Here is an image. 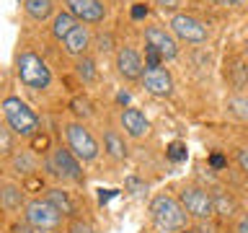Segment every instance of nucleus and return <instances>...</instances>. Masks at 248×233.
I'll use <instances>...</instances> for the list:
<instances>
[{
    "label": "nucleus",
    "instance_id": "1",
    "mask_svg": "<svg viewBox=\"0 0 248 233\" xmlns=\"http://www.w3.org/2000/svg\"><path fill=\"white\" fill-rule=\"evenodd\" d=\"M150 217L155 223V228L163 233H173V231H184L189 213L184 210L181 200L173 194H155L150 200Z\"/></svg>",
    "mask_w": 248,
    "mask_h": 233
},
{
    "label": "nucleus",
    "instance_id": "2",
    "mask_svg": "<svg viewBox=\"0 0 248 233\" xmlns=\"http://www.w3.org/2000/svg\"><path fill=\"white\" fill-rule=\"evenodd\" d=\"M3 119L16 132V137H36L39 132V116L26 101L18 96H5L3 99Z\"/></svg>",
    "mask_w": 248,
    "mask_h": 233
},
{
    "label": "nucleus",
    "instance_id": "3",
    "mask_svg": "<svg viewBox=\"0 0 248 233\" xmlns=\"http://www.w3.org/2000/svg\"><path fill=\"white\" fill-rule=\"evenodd\" d=\"M16 75L18 81L31 91H44L49 88L52 83V73L46 67V62L34 52H21L18 60H16Z\"/></svg>",
    "mask_w": 248,
    "mask_h": 233
},
{
    "label": "nucleus",
    "instance_id": "4",
    "mask_svg": "<svg viewBox=\"0 0 248 233\" xmlns=\"http://www.w3.org/2000/svg\"><path fill=\"white\" fill-rule=\"evenodd\" d=\"M65 140H67V148L83 163H91V161L98 158L101 145H98V140L91 135V130L85 127L83 122H67L65 124Z\"/></svg>",
    "mask_w": 248,
    "mask_h": 233
},
{
    "label": "nucleus",
    "instance_id": "5",
    "mask_svg": "<svg viewBox=\"0 0 248 233\" xmlns=\"http://www.w3.org/2000/svg\"><path fill=\"white\" fill-rule=\"evenodd\" d=\"M62 215L49 200H29L23 207V220H26L34 231H52L62 223Z\"/></svg>",
    "mask_w": 248,
    "mask_h": 233
},
{
    "label": "nucleus",
    "instance_id": "6",
    "mask_svg": "<svg viewBox=\"0 0 248 233\" xmlns=\"http://www.w3.org/2000/svg\"><path fill=\"white\" fill-rule=\"evenodd\" d=\"M178 200L194 220H207V217L215 215V194L202 189V186H184L178 192Z\"/></svg>",
    "mask_w": 248,
    "mask_h": 233
},
{
    "label": "nucleus",
    "instance_id": "7",
    "mask_svg": "<svg viewBox=\"0 0 248 233\" xmlns=\"http://www.w3.org/2000/svg\"><path fill=\"white\" fill-rule=\"evenodd\" d=\"M80 158L70 150V148H54L52 158H49V166H52V174L65 179V182H73V184H83V168H80Z\"/></svg>",
    "mask_w": 248,
    "mask_h": 233
},
{
    "label": "nucleus",
    "instance_id": "8",
    "mask_svg": "<svg viewBox=\"0 0 248 233\" xmlns=\"http://www.w3.org/2000/svg\"><path fill=\"white\" fill-rule=\"evenodd\" d=\"M168 26H170L176 39L189 42V44H202V42H207V36H209L204 23H202L199 18H194V16H189V13H176Z\"/></svg>",
    "mask_w": 248,
    "mask_h": 233
},
{
    "label": "nucleus",
    "instance_id": "9",
    "mask_svg": "<svg viewBox=\"0 0 248 233\" xmlns=\"http://www.w3.org/2000/svg\"><path fill=\"white\" fill-rule=\"evenodd\" d=\"M145 44L155 47L163 60H176L178 57V39L173 31H166L163 26H147L145 29Z\"/></svg>",
    "mask_w": 248,
    "mask_h": 233
},
{
    "label": "nucleus",
    "instance_id": "10",
    "mask_svg": "<svg viewBox=\"0 0 248 233\" xmlns=\"http://www.w3.org/2000/svg\"><path fill=\"white\" fill-rule=\"evenodd\" d=\"M142 85L150 96L168 99L170 93H173V75H170L166 67H147L145 75H142Z\"/></svg>",
    "mask_w": 248,
    "mask_h": 233
},
{
    "label": "nucleus",
    "instance_id": "11",
    "mask_svg": "<svg viewBox=\"0 0 248 233\" xmlns=\"http://www.w3.org/2000/svg\"><path fill=\"white\" fill-rule=\"evenodd\" d=\"M116 70H119V75L127 78V81H142L145 62H142V57H140L137 50L122 47V50L116 52Z\"/></svg>",
    "mask_w": 248,
    "mask_h": 233
},
{
    "label": "nucleus",
    "instance_id": "12",
    "mask_svg": "<svg viewBox=\"0 0 248 233\" xmlns=\"http://www.w3.org/2000/svg\"><path fill=\"white\" fill-rule=\"evenodd\" d=\"M65 5L78 23H101L106 18V8L101 0H65Z\"/></svg>",
    "mask_w": 248,
    "mask_h": 233
},
{
    "label": "nucleus",
    "instance_id": "13",
    "mask_svg": "<svg viewBox=\"0 0 248 233\" xmlns=\"http://www.w3.org/2000/svg\"><path fill=\"white\" fill-rule=\"evenodd\" d=\"M119 124H122L124 135H129L132 140H140V137H145L147 132H150V119L145 116V112H140V109H135V106L122 109Z\"/></svg>",
    "mask_w": 248,
    "mask_h": 233
},
{
    "label": "nucleus",
    "instance_id": "14",
    "mask_svg": "<svg viewBox=\"0 0 248 233\" xmlns=\"http://www.w3.org/2000/svg\"><path fill=\"white\" fill-rule=\"evenodd\" d=\"M88 47H91V31H88V26H83V23H78L73 29V34L62 42V50H65L70 57H83Z\"/></svg>",
    "mask_w": 248,
    "mask_h": 233
},
{
    "label": "nucleus",
    "instance_id": "15",
    "mask_svg": "<svg viewBox=\"0 0 248 233\" xmlns=\"http://www.w3.org/2000/svg\"><path fill=\"white\" fill-rule=\"evenodd\" d=\"M44 200H49L65 217H75V213H78L73 197H70V194L62 189V186H49V189H46V194H44Z\"/></svg>",
    "mask_w": 248,
    "mask_h": 233
},
{
    "label": "nucleus",
    "instance_id": "16",
    "mask_svg": "<svg viewBox=\"0 0 248 233\" xmlns=\"http://www.w3.org/2000/svg\"><path fill=\"white\" fill-rule=\"evenodd\" d=\"M0 200H3V207L8 210V213H16V210L26 207V197H23V186L13 184V182H3V186H0Z\"/></svg>",
    "mask_w": 248,
    "mask_h": 233
},
{
    "label": "nucleus",
    "instance_id": "17",
    "mask_svg": "<svg viewBox=\"0 0 248 233\" xmlns=\"http://www.w3.org/2000/svg\"><path fill=\"white\" fill-rule=\"evenodd\" d=\"M104 153L111 161H124L127 158V143H124V137L111 127L104 132Z\"/></svg>",
    "mask_w": 248,
    "mask_h": 233
},
{
    "label": "nucleus",
    "instance_id": "18",
    "mask_svg": "<svg viewBox=\"0 0 248 233\" xmlns=\"http://www.w3.org/2000/svg\"><path fill=\"white\" fill-rule=\"evenodd\" d=\"M78 26V18L70 11H62L54 16V21H52V36L57 39V42H65V39L73 34V29Z\"/></svg>",
    "mask_w": 248,
    "mask_h": 233
},
{
    "label": "nucleus",
    "instance_id": "19",
    "mask_svg": "<svg viewBox=\"0 0 248 233\" xmlns=\"http://www.w3.org/2000/svg\"><path fill=\"white\" fill-rule=\"evenodd\" d=\"M23 11L34 21H46L54 11V0H23Z\"/></svg>",
    "mask_w": 248,
    "mask_h": 233
},
{
    "label": "nucleus",
    "instance_id": "20",
    "mask_svg": "<svg viewBox=\"0 0 248 233\" xmlns=\"http://www.w3.org/2000/svg\"><path fill=\"white\" fill-rule=\"evenodd\" d=\"M8 161H11V166H13V171H16V174H21V176H29V174H34V171H36V166H39V163H36V158H34V155H31L29 150H18V153H13Z\"/></svg>",
    "mask_w": 248,
    "mask_h": 233
},
{
    "label": "nucleus",
    "instance_id": "21",
    "mask_svg": "<svg viewBox=\"0 0 248 233\" xmlns=\"http://www.w3.org/2000/svg\"><path fill=\"white\" fill-rule=\"evenodd\" d=\"M75 70H78V75H80L83 83H93V81H96V62H93V60L80 57V60H78V65H75Z\"/></svg>",
    "mask_w": 248,
    "mask_h": 233
},
{
    "label": "nucleus",
    "instance_id": "22",
    "mask_svg": "<svg viewBox=\"0 0 248 233\" xmlns=\"http://www.w3.org/2000/svg\"><path fill=\"white\" fill-rule=\"evenodd\" d=\"M215 213L222 215V217H230L232 213H235V202H232L230 197H225V194L217 192V194H215Z\"/></svg>",
    "mask_w": 248,
    "mask_h": 233
},
{
    "label": "nucleus",
    "instance_id": "23",
    "mask_svg": "<svg viewBox=\"0 0 248 233\" xmlns=\"http://www.w3.org/2000/svg\"><path fill=\"white\" fill-rule=\"evenodd\" d=\"M13 135H16V132L8 127V124H5V127H0V153H3L5 158H11V155H13Z\"/></svg>",
    "mask_w": 248,
    "mask_h": 233
},
{
    "label": "nucleus",
    "instance_id": "24",
    "mask_svg": "<svg viewBox=\"0 0 248 233\" xmlns=\"http://www.w3.org/2000/svg\"><path fill=\"white\" fill-rule=\"evenodd\" d=\"M67 233H93V225L80 220V217H73L70 225H67Z\"/></svg>",
    "mask_w": 248,
    "mask_h": 233
},
{
    "label": "nucleus",
    "instance_id": "25",
    "mask_svg": "<svg viewBox=\"0 0 248 233\" xmlns=\"http://www.w3.org/2000/svg\"><path fill=\"white\" fill-rule=\"evenodd\" d=\"M145 54H147V62H145V67H160L163 57H160V52L155 50V47H145Z\"/></svg>",
    "mask_w": 248,
    "mask_h": 233
},
{
    "label": "nucleus",
    "instance_id": "26",
    "mask_svg": "<svg viewBox=\"0 0 248 233\" xmlns=\"http://www.w3.org/2000/svg\"><path fill=\"white\" fill-rule=\"evenodd\" d=\"M168 158L176 161V163L184 161V158H186V148H184V143H173V145H170V148H168Z\"/></svg>",
    "mask_w": 248,
    "mask_h": 233
},
{
    "label": "nucleus",
    "instance_id": "27",
    "mask_svg": "<svg viewBox=\"0 0 248 233\" xmlns=\"http://www.w3.org/2000/svg\"><path fill=\"white\" fill-rule=\"evenodd\" d=\"M235 163H238V168L248 176V148H238L235 150Z\"/></svg>",
    "mask_w": 248,
    "mask_h": 233
},
{
    "label": "nucleus",
    "instance_id": "28",
    "mask_svg": "<svg viewBox=\"0 0 248 233\" xmlns=\"http://www.w3.org/2000/svg\"><path fill=\"white\" fill-rule=\"evenodd\" d=\"M155 5H160L163 11H176L181 5V0H155Z\"/></svg>",
    "mask_w": 248,
    "mask_h": 233
},
{
    "label": "nucleus",
    "instance_id": "29",
    "mask_svg": "<svg viewBox=\"0 0 248 233\" xmlns=\"http://www.w3.org/2000/svg\"><path fill=\"white\" fill-rule=\"evenodd\" d=\"M145 16H147V8L142 3H137L135 8H132V18H145Z\"/></svg>",
    "mask_w": 248,
    "mask_h": 233
},
{
    "label": "nucleus",
    "instance_id": "30",
    "mask_svg": "<svg viewBox=\"0 0 248 233\" xmlns=\"http://www.w3.org/2000/svg\"><path fill=\"white\" fill-rule=\"evenodd\" d=\"M238 233H248V215H243L238 220Z\"/></svg>",
    "mask_w": 248,
    "mask_h": 233
},
{
    "label": "nucleus",
    "instance_id": "31",
    "mask_svg": "<svg viewBox=\"0 0 248 233\" xmlns=\"http://www.w3.org/2000/svg\"><path fill=\"white\" fill-rule=\"evenodd\" d=\"M209 3H217V5H235L238 0H209Z\"/></svg>",
    "mask_w": 248,
    "mask_h": 233
},
{
    "label": "nucleus",
    "instance_id": "32",
    "mask_svg": "<svg viewBox=\"0 0 248 233\" xmlns=\"http://www.w3.org/2000/svg\"><path fill=\"white\" fill-rule=\"evenodd\" d=\"M178 233H197V231H191V228H184V231H178Z\"/></svg>",
    "mask_w": 248,
    "mask_h": 233
},
{
    "label": "nucleus",
    "instance_id": "33",
    "mask_svg": "<svg viewBox=\"0 0 248 233\" xmlns=\"http://www.w3.org/2000/svg\"><path fill=\"white\" fill-rule=\"evenodd\" d=\"M246 54H248V39H246Z\"/></svg>",
    "mask_w": 248,
    "mask_h": 233
}]
</instances>
